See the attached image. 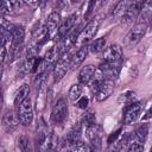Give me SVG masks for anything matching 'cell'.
Listing matches in <instances>:
<instances>
[{"label": "cell", "mask_w": 152, "mask_h": 152, "mask_svg": "<svg viewBox=\"0 0 152 152\" xmlns=\"http://www.w3.org/2000/svg\"><path fill=\"white\" fill-rule=\"evenodd\" d=\"M99 25H100L99 19H91L90 21H88L86 24V26L82 27V30H81V32H80L75 44L78 45V46H83L87 43H89L94 38V36L96 34Z\"/></svg>", "instance_id": "obj_1"}, {"label": "cell", "mask_w": 152, "mask_h": 152, "mask_svg": "<svg viewBox=\"0 0 152 152\" xmlns=\"http://www.w3.org/2000/svg\"><path fill=\"white\" fill-rule=\"evenodd\" d=\"M71 58H72V56H70L68 53V51L63 52L61 55V57L58 58V61L53 65V71H52L53 82H59L65 76L69 68L71 66Z\"/></svg>", "instance_id": "obj_2"}, {"label": "cell", "mask_w": 152, "mask_h": 152, "mask_svg": "<svg viewBox=\"0 0 152 152\" xmlns=\"http://www.w3.org/2000/svg\"><path fill=\"white\" fill-rule=\"evenodd\" d=\"M146 28H147V23L139 21L138 24H135L133 26V28H131V31L125 37L124 45L127 46V48H132V46L137 45L141 40V38L145 36Z\"/></svg>", "instance_id": "obj_3"}, {"label": "cell", "mask_w": 152, "mask_h": 152, "mask_svg": "<svg viewBox=\"0 0 152 152\" xmlns=\"http://www.w3.org/2000/svg\"><path fill=\"white\" fill-rule=\"evenodd\" d=\"M119 71H120V66L119 63H109V62H102L97 70L95 71V76L101 77L103 80H113L115 81L116 77L119 76Z\"/></svg>", "instance_id": "obj_4"}, {"label": "cell", "mask_w": 152, "mask_h": 152, "mask_svg": "<svg viewBox=\"0 0 152 152\" xmlns=\"http://www.w3.org/2000/svg\"><path fill=\"white\" fill-rule=\"evenodd\" d=\"M18 118L21 125L30 126L33 121V107L32 101L30 97L25 99L19 106H18Z\"/></svg>", "instance_id": "obj_5"}, {"label": "cell", "mask_w": 152, "mask_h": 152, "mask_svg": "<svg viewBox=\"0 0 152 152\" xmlns=\"http://www.w3.org/2000/svg\"><path fill=\"white\" fill-rule=\"evenodd\" d=\"M68 115V106L65 102L64 97H59L55 104L52 106V110H51V120L55 124H61L65 120Z\"/></svg>", "instance_id": "obj_6"}, {"label": "cell", "mask_w": 152, "mask_h": 152, "mask_svg": "<svg viewBox=\"0 0 152 152\" xmlns=\"http://www.w3.org/2000/svg\"><path fill=\"white\" fill-rule=\"evenodd\" d=\"M102 59L109 63H120L122 59V48L118 44H112L103 50Z\"/></svg>", "instance_id": "obj_7"}, {"label": "cell", "mask_w": 152, "mask_h": 152, "mask_svg": "<svg viewBox=\"0 0 152 152\" xmlns=\"http://www.w3.org/2000/svg\"><path fill=\"white\" fill-rule=\"evenodd\" d=\"M142 109V103L141 102H134V103H129V106L125 109L124 113V122L126 125H131L133 124L140 115Z\"/></svg>", "instance_id": "obj_8"}, {"label": "cell", "mask_w": 152, "mask_h": 152, "mask_svg": "<svg viewBox=\"0 0 152 152\" xmlns=\"http://www.w3.org/2000/svg\"><path fill=\"white\" fill-rule=\"evenodd\" d=\"M142 1L144 0H133L131 2V5L128 6L127 11L125 12V14L122 15V21L128 24L132 23L134 19H137V17L140 14L141 12V7H142Z\"/></svg>", "instance_id": "obj_9"}, {"label": "cell", "mask_w": 152, "mask_h": 152, "mask_svg": "<svg viewBox=\"0 0 152 152\" xmlns=\"http://www.w3.org/2000/svg\"><path fill=\"white\" fill-rule=\"evenodd\" d=\"M76 24H77V15H76V14H71L70 17H68V18L59 25V27L57 28V36H56V37H58L59 40L64 39V38L68 36V33L74 28V26H75Z\"/></svg>", "instance_id": "obj_10"}, {"label": "cell", "mask_w": 152, "mask_h": 152, "mask_svg": "<svg viewBox=\"0 0 152 152\" xmlns=\"http://www.w3.org/2000/svg\"><path fill=\"white\" fill-rule=\"evenodd\" d=\"M113 91H114V81L113 80H103L99 90L95 93V99H96V101L102 102L106 99H108Z\"/></svg>", "instance_id": "obj_11"}, {"label": "cell", "mask_w": 152, "mask_h": 152, "mask_svg": "<svg viewBox=\"0 0 152 152\" xmlns=\"http://www.w3.org/2000/svg\"><path fill=\"white\" fill-rule=\"evenodd\" d=\"M95 71H96V69H95V66L93 64L84 65L78 72V82L81 84H88L91 81V78L94 77Z\"/></svg>", "instance_id": "obj_12"}, {"label": "cell", "mask_w": 152, "mask_h": 152, "mask_svg": "<svg viewBox=\"0 0 152 152\" xmlns=\"http://www.w3.org/2000/svg\"><path fill=\"white\" fill-rule=\"evenodd\" d=\"M2 122H4L5 129L7 132H12V131H14L17 128V126H18V124L20 121H19V118H18V114L15 115L12 110H7L5 113V115H4Z\"/></svg>", "instance_id": "obj_13"}, {"label": "cell", "mask_w": 152, "mask_h": 152, "mask_svg": "<svg viewBox=\"0 0 152 152\" xmlns=\"http://www.w3.org/2000/svg\"><path fill=\"white\" fill-rule=\"evenodd\" d=\"M88 52H89V46H87V45L80 46V49L76 51V53L72 55V58H71V68L75 69L77 66H80L83 63V61L87 58Z\"/></svg>", "instance_id": "obj_14"}, {"label": "cell", "mask_w": 152, "mask_h": 152, "mask_svg": "<svg viewBox=\"0 0 152 152\" xmlns=\"http://www.w3.org/2000/svg\"><path fill=\"white\" fill-rule=\"evenodd\" d=\"M11 37H12V46H19L23 44L24 37H25V30L20 25H14L11 30Z\"/></svg>", "instance_id": "obj_15"}, {"label": "cell", "mask_w": 152, "mask_h": 152, "mask_svg": "<svg viewBox=\"0 0 152 152\" xmlns=\"http://www.w3.org/2000/svg\"><path fill=\"white\" fill-rule=\"evenodd\" d=\"M132 1L133 0H119L118 4L114 6V8L112 11V17H115V18L116 17H121L122 18V15L127 11V8H128V6L131 5Z\"/></svg>", "instance_id": "obj_16"}, {"label": "cell", "mask_w": 152, "mask_h": 152, "mask_svg": "<svg viewBox=\"0 0 152 152\" xmlns=\"http://www.w3.org/2000/svg\"><path fill=\"white\" fill-rule=\"evenodd\" d=\"M28 94H30V86L28 84H23L19 90L17 91L15 94V97H14V106L18 108V106L25 100L28 97Z\"/></svg>", "instance_id": "obj_17"}, {"label": "cell", "mask_w": 152, "mask_h": 152, "mask_svg": "<svg viewBox=\"0 0 152 152\" xmlns=\"http://www.w3.org/2000/svg\"><path fill=\"white\" fill-rule=\"evenodd\" d=\"M59 21H61V14H59L57 11H53V12H51V13L48 15V19H46V24H45V25L48 26L49 31L52 32V31L58 26Z\"/></svg>", "instance_id": "obj_18"}, {"label": "cell", "mask_w": 152, "mask_h": 152, "mask_svg": "<svg viewBox=\"0 0 152 152\" xmlns=\"http://www.w3.org/2000/svg\"><path fill=\"white\" fill-rule=\"evenodd\" d=\"M82 90H83V87L82 84H72L68 91V97L69 100L72 102V103H76V101L82 96Z\"/></svg>", "instance_id": "obj_19"}, {"label": "cell", "mask_w": 152, "mask_h": 152, "mask_svg": "<svg viewBox=\"0 0 152 152\" xmlns=\"http://www.w3.org/2000/svg\"><path fill=\"white\" fill-rule=\"evenodd\" d=\"M106 43H107L106 37L97 38V39H95L94 42H91V44L89 45V51L93 52V53L102 52V51L104 50V48H106Z\"/></svg>", "instance_id": "obj_20"}, {"label": "cell", "mask_w": 152, "mask_h": 152, "mask_svg": "<svg viewBox=\"0 0 152 152\" xmlns=\"http://www.w3.org/2000/svg\"><path fill=\"white\" fill-rule=\"evenodd\" d=\"M141 18L144 23H147V20L152 19V0H144L142 1V7H141Z\"/></svg>", "instance_id": "obj_21"}, {"label": "cell", "mask_w": 152, "mask_h": 152, "mask_svg": "<svg viewBox=\"0 0 152 152\" xmlns=\"http://www.w3.org/2000/svg\"><path fill=\"white\" fill-rule=\"evenodd\" d=\"M46 102V95H45V82L38 88V96H37V110L40 112L44 109Z\"/></svg>", "instance_id": "obj_22"}, {"label": "cell", "mask_w": 152, "mask_h": 152, "mask_svg": "<svg viewBox=\"0 0 152 152\" xmlns=\"http://www.w3.org/2000/svg\"><path fill=\"white\" fill-rule=\"evenodd\" d=\"M147 134H148V126L147 125H141L134 132V140L144 144L146 138H147Z\"/></svg>", "instance_id": "obj_23"}, {"label": "cell", "mask_w": 152, "mask_h": 152, "mask_svg": "<svg viewBox=\"0 0 152 152\" xmlns=\"http://www.w3.org/2000/svg\"><path fill=\"white\" fill-rule=\"evenodd\" d=\"M57 144H58V137L51 132L48 137H46V140H45V144L43 146L42 150H53L57 147Z\"/></svg>", "instance_id": "obj_24"}, {"label": "cell", "mask_w": 152, "mask_h": 152, "mask_svg": "<svg viewBox=\"0 0 152 152\" xmlns=\"http://www.w3.org/2000/svg\"><path fill=\"white\" fill-rule=\"evenodd\" d=\"M81 124H82V126H84L86 128H87L88 126L95 124V113H94V110H91V109L86 110V113L83 114V116H82V119H81Z\"/></svg>", "instance_id": "obj_25"}, {"label": "cell", "mask_w": 152, "mask_h": 152, "mask_svg": "<svg viewBox=\"0 0 152 152\" xmlns=\"http://www.w3.org/2000/svg\"><path fill=\"white\" fill-rule=\"evenodd\" d=\"M134 96H135V93H134V91H132V90H127V91L122 93V94L119 96V102H120V103H124V104H126V103H131V102L133 101Z\"/></svg>", "instance_id": "obj_26"}, {"label": "cell", "mask_w": 152, "mask_h": 152, "mask_svg": "<svg viewBox=\"0 0 152 152\" xmlns=\"http://www.w3.org/2000/svg\"><path fill=\"white\" fill-rule=\"evenodd\" d=\"M18 144H19L20 150L24 151V152H27V151L31 150L30 139H28V137H26V135H20L19 139H18Z\"/></svg>", "instance_id": "obj_27"}, {"label": "cell", "mask_w": 152, "mask_h": 152, "mask_svg": "<svg viewBox=\"0 0 152 152\" xmlns=\"http://www.w3.org/2000/svg\"><path fill=\"white\" fill-rule=\"evenodd\" d=\"M13 7L10 2V0H1V14L2 17H5L6 14H10L12 12Z\"/></svg>", "instance_id": "obj_28"}, {"label": "cell", "mask_w": 152, "mask_h": 152, "mask_svg": "<svg viewBox=\"0 0 152 152\" xmlns=\"http://www.w3.org/2000/svg\"><path fill=\"white\" fill-rule=\"evenodd\" d=\"M127 150L129 152H135V151H142L144 150V144L142 142H139L137 140H132V142L128 145Z\"/></svg>", "instance_id": "obj_29"}, {"label": "cell", "mask_w": 152, "mask_h": 152, "mask_svg": "<svg viewBox=\"0 0 152 152\" xmlns=\"http://www.w3.org/2000/svg\"><path fill=\"white\" fill-rule=\"evenodd\" d=\"M88 104H89V99H88L87 96H81V97L76 101V106H77L78 108H81V109H86V108L88 107Z\"/></svg>", "instance_id": "obj_30"}, {"label": "cell", "mask_w": 152, "mask_h": 152, "mask_svg": "<svg viewBox=\"0 0 152 152\" xmlns=\"http://www.w3.org/2000/svg\"><path fill=\"white\" fill-rule=\"evenodd\" d=\"M100 148H101V138H100V135L90 139V150L96 151V150H100Z\"/></svg>", "instance_id": "obj_31"}, {"label": "cell", "mask_w": 152, "mask_h": 152, "mask_svg": "<svg viewBox=\"0 0 152 152\" xmlns=\"http://www.w3.org/2000/svg\"><path fill=\"white\" fill-rule=\"evenodd\" d=\"M120 133H121V128H119L118 131H115L114 133H112V134L109 135V138H108V144H113V142L116 140V138L120 135Z\"/></svg>", "instance_id": "obj_32"}, {"label": "cell", "mask_w": 152, "mask_h": 152, "mask_svg": "<svg viewBox=\"0 0 152 152\" xmlns=\"http://www.w3.org/2000/svg\"><path fill=\"white\" fill-rule=\"evenodd\" d=\"M10 2H11V5H12L13 10H18V8L21 6L20 0H10Z\"/></svg>", "instance_id": "obj_33"}, {"label": "cell", "mask_w": 152, "mask_h": 152, "mask_svg": "<svg viewBox=\"0 0 152 152\" xmlns=\"http://www.w3.org/2000/svg\"><path fill=\"white\" fill-rule=\"evenodd\" d=\"M151 118H152V106L146 110L145 115L142 116V120H148V119H151Z\"/></svg>", "instance_id": "obj_34"}, {"label": "cell", "mask_w": 152, "mask_h": 152, "mask_svg": "<svg viewBox=\"0 0 152 152\" xmlns=\"http://www.w3.org/2000/svg\"><path fill=\"white\" fill-rule=\"evenodd\" d=\"M56 5L58 7H65V0H56Z\"/></svg>", "instance_id": "obj_35"}, {"label": "cell", "mask_w": 152, "mask_h": 152, "mask_svg": "<svg viewBox=\"0 0 152 152\" xmlns=\"http://www.w3.org/2000/svg\"><path fill=\"white\" fill-rule=\"evenodd\" d=\"M71 1H72V2H80L81 0H71Z\"/></svg>", "instance_id": "obj_36"}, {"label": "cell", "mask_w": 152, "mask_h": 152, "mask_svg": "<svg viewBox=\"0 0 152 152\" xmlns=\"http://www.w3.org/2000/svg\"><path fill=\"white\" fill-rule=\"evenodd\" d=\"M25 2H32V0H24Z\"/></svg>", "instance_id": "obj_37"}]
</instances>
